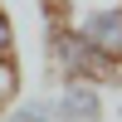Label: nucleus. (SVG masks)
I'll return each mask as SVG.
<instances>
[{"label": "nucleus", "mask_w": 122, "mask_h": 122, "mask_svg": "<svg viewBox=\"0 0 122 122\" xmlns=\"http://www.w3.org/2000/svg\"><path fill=\"white\" fill-rule=\"evenodd\" d=\"M103 88L98 83H64L54 93V117L59 122H103Z\"/></svg>", "instance_id": "obj_3"}, {"label": "nucleus", "mask_w": 122, "mask_h": 122, "mask_svg": "<svg viewBox=\"0 0 122 122\" xmlns=\"http://www.w3.org/2000/svg\"><path fill=\"white\" fill-rule=\"evenodd\" d=\"M0 122H5V103H0Z\"/></svg>", "instance_id": "obj_7"}, {"label": "nucleus", "mask_w": 122, "mask_h": 122, "mask_svg": "<svg viewBox=\"0 0 122 122\" xmlns=\"http://www.w3.org/2000/svg\"><path fill=\"white\" fill-rule=\"evenodd\" d=\"M54 25L73 29L122 68V0H54Z\"/></svg>", "instance_id": "obj_1"}, {"label": "nucleus", "mask_w": 122, "mask_h": 122, "mask_svg": "<svg viewBox=\"0 0 122 122\" xmlns=\"http://www.w3.org/2000/svg\"><path fill=\"white\" fill-rule=\"evenodd\" d=\"M5 122H59L54 117V98H20L5 107Z\"/></svg>", "instance_id": "obj_4"}, {"label": "nucleus", "mask_w": 122, "mask_h": 122, "mask_svg": "<svg viewBox=\"0 0 122 122\" xmlns=\"http://www.w3.org/2000/svg\"><path fill=\"white\" fill-rule=\"evenodd\" d=\"M117 117H122V103H117Z\"/></svg>", "instance_id": "obj_8"}, {"label": "nucleus", "mask_w": 122, "mask_h": 122, "mask_svg": "<svg viewBox=\"0 0 122 122\" xmlns=\"http://www.w3.org/2000/svg\"><path fill=\"white\" fill-rule=\"evenodd\" d=\"M0 64H15V20L0 5Z\"/></svg>", "instance_id": "obj_5"}, {"label": "nucleus", "mask_w": 122, "mask_h": 122, "mask_svg": "<svg viewBox=\"0 0 122 122\" xmlns=\"http://www.w3.org/2000/svg\"><path fill=\"white\" fill-rule=\"evenodd\" d=\"M10 88H15V64H0V103H5Z\"/></svg>", "instance_id": "obj_6"}, {"label": "nucleus", "mask_w": 122, "mask_h": 122, "mask_svg": "<svg viewBox=\"0 0 122 122\" xmlns=\"http://www.w3.org/2000/svg\"><path fill=\"white\" fill-rule=\"evenodd\" d=\"M49 64H54V73L64 83H107V78L122 73L112 59H103L93 44H83L64 25H54V34H49Z\"/></svg>", "instance_id": "obj_2"}]
</instances>
